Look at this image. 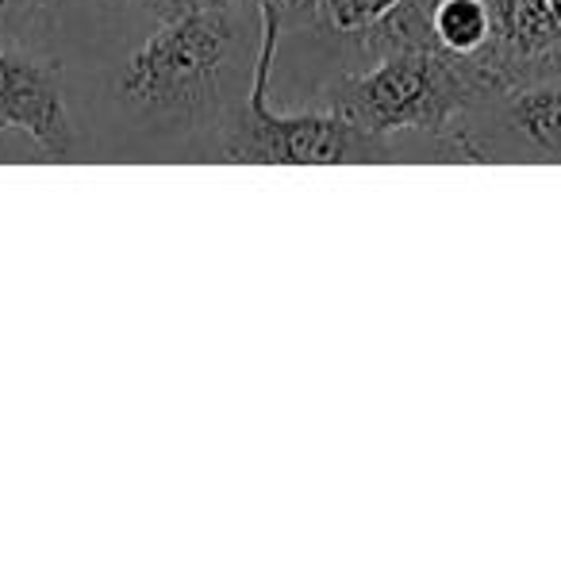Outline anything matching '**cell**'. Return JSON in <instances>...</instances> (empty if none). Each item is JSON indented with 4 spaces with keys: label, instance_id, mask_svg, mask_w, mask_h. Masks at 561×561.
<instances>
[{
    "label": "cell",
    "instance_id": "10",
    "mask_svg": "<svg viewBox=\"0 0 561 561\" xmlns=\"http://www.w3.org/2000/svg\"><path fill=\"white\" fill-rule=\"evenodd\" d=\"M546 16H550L553 32H558V39H561V0H546Z\"/></svg>",
    "mask_w": 561,
    "mask_h": 561
},
{
    "label": "cell",
    "instance_id": "6",
    "mask_svg": "<svg viewBox=\"0 0 561 561\" xmlns=\"http://www.w3.org/2000/svg\"><path fill=\"white\" fill-rule=\"evenodd\" d=\"M408 4L420 12L423 39H427L431 47H438L443 55H454V58H489L492 62L496 43H500L492 0H408ZM500 78H504V73H500Z\"/></svg>",
    "mask_w": 561,
    "mask_h": 561
},
{
    "label": "cell",
    "instance_id": "3",
    "mask_svg": "<svg viewBox=\"0 0 561 561\" xmlns=\"http://www.w3.org/2000/svg\"><path fill=\"white\" fill-rule=\"evenodd\" d=\"M257 16V50L250 66V85L227 124L216 135L211 154L219 162L239 165H366L397 162L400 147L366 127L351 124L331 108L273 112L270 85L280 50V16L270 4H254Z\"/></svg>",
    "mask_w": 561,
    "mask_h": 561
},
{
    "label": "cell",
    "instance_id": "1",
    "mask_svg": "<svg viewBox=\"0 0 561 561\" xmlns=\"http://www.w3.org/2000/svg\"><path fill=\"white\" fill-rule=\"evenodd\" d=\"M254 50L239 0L193 16L158 20V27L124 58L116 101L147 131L208 135L227 124L250 85Z\"/></svg>",
    "mask_w": 561,
    "mask_h": 561
},
{
    "label": "cell",
    "instance_id": "8",
    "mask_svg": "<svg viewBox=\"0 0 561 561\" xmlns=\"http://www.w3.org/2000/svg\"><path fill=\"white\" fill-rule=\"evenodd\" d=\"M400 0H323V35L320 39H358L377 27Z\"/></svg>",
    "mask_w": 561,
    "mask_h": 561
},
{
    "label": "cell",
    "instance_id": "2",
    "mask_svg": "<svg viewBox=\"0 0 561 561\" xmlns=\"http://www.w3.org/2000/svg\"><path fill=\"white\" fill-rule=\"evenodd\" d=\"M366 62L343 70L316 93V108L397 142L400 154L438 158V142L473 104L504 89L489 58H454L431 43H389L366 50Z\"/></svg>",
    "mask_w": 561,
    "mask_h": 561
},
{
    "label": "cell",
    "instance_id": "5",
    "mask_svg": "<svg viewBox=\"0 0 561 561\" xmlns=\"http://www.w3.org/2000/svg\"><path fill=\"white\" fill-rule=\"evenodd\" d=\"M0 135H24L43 158H73L78 127L62 62L32 43H0Z\"/></svg>",
    "mask_w": 561,
    "mask_h": 561
},
{
    "label": "cell",
    "instance_id": "9",
    "mask_svg": "<svg viewBox=\"0 0 561 561\" xmlns=\"http://www.w3.org/2000/svg\"><path fill=\"white\" fill-rule=\"evenodd\" d=\"M119 9H139L154 20H178V16H193V12H208V9H224L234 0H108Z\"/></svg>",
    "mask_w": 561,
    "mask_h": 561
},
{
    "label": "cell",
    "instance_id": "4",
    "mask_svg": "<svg viewBox=\"0 0 561 561\" xmlns=\"http://www.w3.org/2000/svg\"><path fill=\"white\" fill-rule=\"evenodd\" d=\"M450 162H561V70L489 93L438 142Z\"/></svg>",
    "mask_w": 561,
    "mask_h": 561
},
{
    "label": "cell",
    "instance_id": "7",
    "mask_svg": "<svg viewBox=\"0 0 561 561\" xmlns=\"http://www.w3.org/2000/svg\"><path fill=\"white\" fill-rule=\"evenodd\" d=\"M66 0H0V43L39 47L55 32Z\"/></svg>",
    "mask_w": 561,
    "mask_h": 561
}]
</instances>
